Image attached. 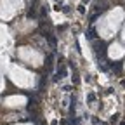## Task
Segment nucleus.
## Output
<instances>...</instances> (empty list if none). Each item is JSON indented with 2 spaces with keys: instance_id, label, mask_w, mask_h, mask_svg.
I'll list each match as a JSON object with an SVG mask.
<instances>
[{
  "instance_id": "f257e3e1",
  "label": "nucleus",
  "mask_w": 125,
  "mask_h": 125,
  "mask_svg": "<svg viewBox=\"0 0 125 125\" xmlns=\"http://www.w3.org/2000/svg\"><path fill=\"white\" fill-rule=\"evenodd\" d=\"M19 57L23 61H28V64H31V66H40V64H42V57H40V54H37L35 51L26 49V47H21Z\"/></svg>"
},
{
  "instance_id": "f03ea898",
  "label": "nucleus",
  "mask_w": 125,
  "mask_h": 125,
  "mask_svg": "<svg viewBox=\"0 0 125 125\" xmlns=\"http://www.w3.org/2000/svg\"><path fill=\"white\" fill-rule=\"evenodd\" d=\"M26 102L28 101H26L24 96H11V97H7V99L4 101V104H5L7 108H23Z\"/></svg>"
}]
</instances>
